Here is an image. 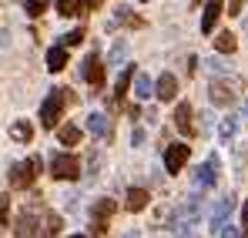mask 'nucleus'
<instances>
[{
    "label": "nucleus",
    "instance_id": "f257e3e1",
    "mask_svg": "<svg viewBox=\"0 0 248 238\" xmlns=\"http://www.w3.org/2000/svg\"><path fill=\"white\" fill-rule=\"evenodd\" d=\"M67 101H74L67 87H54V94H47V101L41 104V124L44 127H54L61 121V111H64Z\"/></svg>",
    "mask_w": 248,
    "mask_h": 238
},
{
    "label": "nucleus",
    "instance_id": "f03ea898",
    "mask_svg": "<svg viewBox=\"0 0 248 238\" xmlns=\"http://www.w3.org/2000/svg\"><path fill=\"white\" fill-rule=\"evenodd\" d=\"M50 175H54L57 181H74V178H81V161L74 158V155L54 151V155H50Z\"/></svg>",
    "mask_w": 248,
    "mask_h": 238
},
{
    "label": "nucleus",
    "instance_id": "7ed1b4c3",
    "mask_svg": "<svg viewBox=\"0 0 248 238\" xmlns=\"http://www.w3.org/2000/svg\"><path fill=\"white\" fill-rule=\"evenodd\" d=\"M34 178H37V161L34 158H27V161H17L14 168H10V185L14 188H31L34 185Z\"/></svg>",
    "mask_w": 248,
    "mask_h": 238
},
{
    "label": "nucleus",
    "instance_id": "20e7f679",
    "mask_svg": "<svg viewBox=\"0 0 248 238\" xmlns=\"http://www.w3.org/2000/svg\"><path fill=\"white\" fill-rule=\"evenodd\" d=\"M211 104L218 108H228L235 97H238V80H211V91H208Z\"/></svg>",
    "mask_w": 248,
    "mask_h": 238
},
{
    "label": "nucleus",
    "instance_id": "39448f33",
    "mask_svg": "<svg viewBox=\"0 0 248 238\" xmlns=\"http://www.w3.org/2000/svg\"><path fill=\"white\" fill-rule=\"evenodd\" d=\"M81 78L87 80V84H94V87H101V84H104V64H101V57H97V54H87V57H84Z\"/></svg>",
    "mask_w": 248,
    "mask_h": 238
},
{
    "label": "nucleus",
    "instance_id": "423d86ee",
    "mask_svg": "<svg viewBox=\"0 0 248 238\" xmlns=\"http://www.w3.org/2000/svg\"><path fill=\"white\" fill-rule=\"evenodd\" d=\"M114 208H118V205H114L111 198H101L97 205H94V222H91V232H94V235H104V228H108L104 218H111Z\"/></svg>",
    "mask_w": 248,
    "mask_h": 238
},
{
    "label": "nucleus",
    "instance_id": "0eeeda50",
    "mask_svg": "<svg viewBox=\"0 0 248 238\" xmlns=\"http://www.w3.org/2000/svg\"><path fill=\"white\" fill-rule=\"evenodd\" d=\"M188 155H191V148H188V144H171V148L165 151V168L171 171V175H178V171L185 168Z\"/></svg>",
    "mask_w": 248,
    "mask_h": 238
},
{
    "label": "nucleus",
    "instance_id": "6e6552de",
    "mask_svg": "<svg viewBox=\"0 0 248 238\" xmlns=\"http://www.w3.org/2000/svg\"><path fill=\"white\" fill-rule=\"evenodd\" d=\"M37 208H24L17 218V238H37Z\"/></svg>",
    "mask_w": 248,
    "mask_h": 238
},
{
    "label": "nucleus",
    "instance_id": "1a4fd4ad",
    "mask_svg": "<svg viewBox=\"0 0 248 238\" xmlns=\"http://www.w3.org/2000/svg\"><path fill=\"white\" fill-rule=\"evenodd\" d=\"M174 127H178L181 134H188V138L195 134V124H191V104H188V101H181V104L174 108Z\"/></svg>",
    "mask_w": 248,
    "mask_h": 238
},
{
    "label": "nucleus",
    "instance_id": "9d476101",
    "mask_svg": "<svg viewBox=\"0 0 248 238\" xmlns=\"http://www.w3.org/2000/svg\"><path fill=\"white\" fill-rule=\"evenodd\" d=\"M195 181L202 185V188H211L215 181H218V158H208L198 171H195Z\"/></svg>",
    "mask_w": 248,
    "mask_h": 238
},
{
    "label": "nucleus",
    "instance_id": "9b49d317",
    "mask_svg": "<svg viewBox=\"0 0 248 238\" xmlns=\"http://www.w3.org/2000/svg\"><path fill=\"white\" fill-rule=\"evenodd\" d=\"M155 94H158L161 101H174V94H178V80H174V74H161L158 84H155Z\"/></svg>",
    "mask_w": 248,
    "mask_h": 238
},
{
    "label": "nucleus",
    "instance_id": "f8f14e48",
    "mask_svg": "<svg viewBox=\"0 0 248 238\" xmlns=\"http://www.w3.org/2000/svg\"><path fill=\"white\" fill-rule=\"evenodd\" d=\"M218 17H221V0H208L205 17H202V34H211V31H215Z\"/></svg>",
    "mask_w": 248,
    "mask_h": 238
},
{
    "label": "nucleus",
    "instance_id": "ddd939ff",
    "mask_svg": "<svg viewBox=\"0 0 248 238\" xmlns=\"http://www.w3.org/2000/svg\"><path fill=\"white\" fill-rule=\"evenodd\" d=\"M87 131L97 138H111V121L108 114H87Z\"/></svg>",
    "mask_w": 248,
    "mask_h": 238
},
{
    "label": "nucleus",
    "instance_id": "4468645a",
    "mask_svg": "<svg viewBox=\"0 0 248 238\" xmlns=\"http://www.w3.org/2000/svg\"><path fill=\"white\" fill-rule=\"evenodd\" d=\"M64 67H67V50H64V44H61V47H50V54H47V71L57 74V71H64Z\"/></svg>",
    "mask_w": 248,
    "mask_h": 238
},
{
    "label": "nucleus",
    "instance_id": "2eb2a0df",
    "mask_svg": "<svg viewBox=\"0 0 248 238\" xmlns=\"http://www.w3.org/2000/svg\"><path fill=\"white\" fill-rule=\"evenodd\" d=\"M232 208H235V198H221V201H218V208L211 211V228H221L225 218L232 215Z\"/></svg>",
    "mask_w": 248,
    "mask_h": 238
},
{
    "label": "nucleus",
    "instance_id": "dca6fc26",
    "mask_svg": "<svg viewBox=\"0 0 248 238\" xmlns=\"http://www.w3.org/2000/svg\"><path fill=\"white\" fill-rule=\"evenodd\" d=\"M87 7H94V0H57V10H61L64 17H71V14H87Z\"/></svg>",
    "mask_w": 248,
    "mask_h": 238
},
{
    "label": "nucleus",
    "instance_id": "f3484780",
    "mask_svg": "<svg viewBox=\"0 0 248 238\" xmlns=\"http://www.w3.org/2000/svg\"><path fill=\"white\" fill-rule=\"evenodd\" d=\"M155 94V80L148 78V74H134V97L138 101H148Z\"/></svg>",
    "mask_w": 248,
    "mask_h": 238
},
{
    "label": "nucleus",
    "instance_id": "a211bd4d",
    "mask_svg": "<svg viewBox=\"0 0 248 238\" xmlns=\"http://www.w3.org/2000/svg\"><path fill=\"white\" fill-rule=\"evenodd\" d=\"M148 208V191L144 188H131L127 191V211H144Z\"/></svg>",
    "mask_w": 248,
    "mask_h": 238
},
{
    "label": "nucleus",
    "instance_id": "6ab92c4d",
    "mask_svg": "<svg viewBox=\"0 0 248 238\" xmlns=\"http://www.w3.org/2000/svg\"><path fill=\"white\" fill-rule=\"evenodd\" d=\"M57 232H61V218L57 215H44V228H41L37 238H54Z\"/></svg>",
    "mask_w": 248,
    "mask_h": 238
},
{
    "label": "nucleus",
    "instance_id": "aec40b11",
    "mask_svg": "<svg viewBox=\"0 0 248 238\" xmlns=\"http://www.w3.org/2000/svg\"><path fill=\"white\" fill-rule=\"evenodd\" d=\"M215 47H218L221 54H232V50L238 47V40H235V34H228V31H225V34H218V37H215Z\"/></svg>",
    "mask_w": 248,
    "mask_h": 238
},
{
    "label": "nucleus",
    "instance_id": "412c9836",
    "mask_svg": "<svg viewBox=\"0 0 248 238\" xmlns=\"http://www.w3.org/2000/svg\"><path fill=\"white\" fill-rule=\"evenodd\" d=\"M124 57H127V40H118V44L111 47V54H108V67H114V64H121Z\"/></svg>",
    "mask_w": 248,
    "mask_h": 238
},
{
    "label": "nucleus",
    "instance_id": "4be33fe9",
    "mask_svg": "<svg viewBox=\"0 0 248 238\" xmlns=\"http://www.w3.org/2000/svg\"><path fill=\"white\" fill-rule=\"evenodd\" d=\"M10 134H14V141H31V138H34V127H31L27 121H17V124L10 127Z\"/></svg>",
    "mask_w": 248,
    "mask_h": 238
},
{
    "label": "nucleus",
    "instance_id": "5701e85b",
    "mask_svg": "<svg viewBox=\"0 0 248 238\" xmlns=\"http://www.w3.org/2000/svg\"><path fill=\"white\" fill-rule=\"evenodd\" d=\"M57 134H61L64 144H78V141H81V127H78V124H64Z\"/></svg>",
    "mask_w": 248,
    "mask_h": 238
},
{
    "label": "nucleus",
    "instance_id": "b1692460",
    "mask_svg": "<svg viewBox=\"0 0 248 238\" xmlns=\"http://www.w3.org/2000/svg\"><path fill=\"white\" fill-rule=\"evenodd\" d=\"M131 78H134V71H124L121 78H118V84H114V101H121L124 94H127V87H131Z\"/></svg>",
    "mask_w": 248,
    "mask_h": 238
},
{
    "label": "nucleus",
    "instance_id": "393cba45",
    "mask_svg": "<svg viewBox=\"0 0 248 238\" xmlns=\"http://www.w3.org/2000/svg\"><path fill=\"white\" fill-rule=\"evenodd\" d=\"M235 131H238L235 118H225V121H221V127H218V138H221V141H232V138H235Z\"/></svg>",
    "mask_w": 248,
    "mask_h": 238
},
{
    "label": "nucleus",
    "instance_id": "a878e982",
    "mask_svg": "<svg viewBox=\"0 0 248 238\" xmlns=\"http://www.w3.org/2000/svg\"><path fill=\"white\" fill-rule=\"evenodd\" d=\"M114 20H118V24H131V27H141V17H134V14H131L127 7H118Z\"/></svg>",
    "mask_w": 248,
    "mask_h": 238
},
{
    "label": "nucleus",
    "instance_id": "bb28decb",
    "mask_svg": "<svg viewBox=\"0 0 248 238\" xmlns=\"http://www.w3.org/2000/svg\"><path fill=\"white\" fill-rule=\"evenodd\" d=\"M10 225V195H0V228Z\"/></svg>",
    "mask_w": 248,
    "mask_h": 238
},
{
    "label": "nucleus",
    "instance_id": "cd10ccee",
    "mask_svg": "<svg viewBox=\"0 0 248 238\" xmlns=\"http://www.w3.org/2000/svg\"><path fill=\"white\" fill-rule=\"evenodd\" d=\"M47 3H50V0H24V7H27L31 17H41L44 10H47Z\"/></svg>",
    "mask_w": 248,
    "mask_h": 238
},
{
    "label": "nucleus",
    "instance_id": "c85d7f7f",
    "mask_svg": "<svg viewBox=\"0 0 248 238\" xmlns=\"http://www.w3.org/2000/svg\"><path fill=\"white\" fill-rule=\"evenodd\" d=\"M84 40V31L78 27V31H71V34H64V47H74V44H81Z\"/></svg>",
    "mask_w": 248,
    "mask_h": 238
},
{
    "label": "nucleus",
    "instance_id": "c756f323",
    "mask_svg": "<svg viewBox=\"0 0 248 238\" xmlns=\"http://www.w3.org/2000/svg\"><path fill=\"white\" fill-rule=\"evenodd\" d=\"M208 71H211V74H225V64H221L218 57H211V61H208Z\"/></svg>",
    "mask_w": 248,
    "mask_h": 238
},
{
    "label": "nucleus",
    "instance_id": "7c9ffc66",
    "mask_svg": "<svg viewBox=\"0 0 248 238\" xmlns=\"http://www.w3.org/2000/svg\"><path fill=\"white\" fill-rule=\"evenodd\" d=\"M218 232H221V238H238V228H232V225H221Z\"/></svg>",
    "mask_w": 248,
    "mask_h": 238
},
{
    "label": "nucleus",
    "instance_id": "2f4dec72",
    "mask_svg": "<svg viewBox=\"0 0 248 238\" xmlns=\"http://www.w3.org/2000/svg\"><path fill=\"white\" fill-rule=\"evenodd\" d=\"M141 141H144V131H141V127H134V134H131V144H134V148H138V144H141Z\"/></svg>",
    "mask_w": 248,
    "mask_h": 238
},
{
    "label": "nucleus",
    "instance_id": "473e14b6",
    "mask_svg": "<svg viewBox=\"0 0 248 238\" xmlns=\"http://www.w3.org/2000/svg\"><path fill=\"white\" fill-rule=\"evenodd\" d=\"M228 14H242V0H228Z\"/></svg>",
    "mask_w": 248,
    "mask_h": 238
},
{
    "label": "nucleus",
    "instance_id": "72a5a7b5",
    "mask_svg": "<svg viewBox=\"0 0 248 238\" xmlns=\"http://www.w3.org/2000/svg\"><path fill=\"white\" fill-rule=\"evenodd\" d=\"M242 225H245V235H248V201L242 205Z\"/></svg>",
    "mask_w": 248,
    "mask_h": 238
},
{
    "label": "nucleus",
    "instance_id": "f704fd0d",
    "mask_svg": "<svg viewBox=\"0 0 248 238\" xmlns=\"http://www.w3.org/2000/svg\"><path fill=\"white\" fill-rule=\"evenodd\" d=\"M124 238H141V232H127V235H124Z\"/></svg>",
    "mask_w": 248,
    "mask_h": 238
},
{
    "label": "nucleus",
    "instance_id": "c9c22d12",
    "mask_svg": "<svg viewBox=\"0 0 248 238\" xmlns=\"http://www.w3.org/2000/svg\"><path fill=\"white\" fill-rule=\"evenodd\" d=\"M245 118H248V101H245Z\"/></svg>",
    "mask_w": 248,
    "mask_h": 238
},
{
    "label": "nucleus",
    "instance_id": "e433bc0d",
    "mask_svg": "<svg viewBox=\"0 0 248 238\" xmlns=\"http://www.w3.org/2000/svg\"><path fill=\"white\" fill-rule=\"evenodd\" d=\"M71 238H84V235H71Z\"/></svg>",
    "mask_w": 248,
    "mask_h": 238
},
{
    "label": "nucleus",
    "instance_id": "4c0bfd02",
    "mask_svg": "<svg viewBox=\"0 0 248 238\" xmlns=\"http://www.w3.org/2000/svg\"><path fill=\"white\" fill-rule=\"evenodd\" d=\"M245 27H248V20H245Z\"/></svg>",
    "mask_w": 248,
    "mask_h": 238
}]
</instances>
